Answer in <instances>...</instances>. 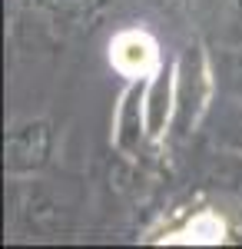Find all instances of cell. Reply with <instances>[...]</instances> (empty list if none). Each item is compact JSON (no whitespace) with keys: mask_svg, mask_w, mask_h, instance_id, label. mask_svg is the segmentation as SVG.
Listing matches in <instances>:
<instances>
[{"mask_svg":"<svg viewBox=\"0 0 242 249\" xmlns=\"http://www.w3.org/2000/svg\"><path fill=\"white\" fill-rule=\"evenodd\" d=\"M176 120V63H159L146 80V136L159 143Z\"/></svg>","mask_w":242,"mask_h":249,"instance_id":"cell-3","label":"cell"},{"mask_svg":"<svg viewBox=\"0 0 242 249\" xmlns=\"http://www.w3.org/2000/svg\"><path fill=\"white\" fill-rule=\"evenodd\" d=\"M212 67L209 57L199 43L186 47L179 60H176V120H173V130L179 136H189L199 123H203L206 110L212 103Z\"/></svg>","mask_w":242,"mask_h":249,"instance_id":"cell-1","label":"cell"},{"mask_svg":"<svg viewBox=\"0 0 242 249\" xmlns=\"http://www.w3.org/2000/svg\"><path fill=\"white\" fill-rule=\"evenodd\" d=\"M146 80L139 77L126 87V93L120 96V107H116V120H113V143L120 153H139L143 143H149L146 136Z\"/></svg>","mask_w":242,"mask_h":249,"instance_id":"cell-2","label":"cell"},{"mask_svg":"<svg viewBox=\"0 0 242 249\" xmlns=\"http://www.w3.org/2000/svg\"><path fill=\"white\" fill-rule=\"evenodd\" d=\"M50 123L47 120H27L7 133V170L10 173H34L50 156Z\"/></svg>","mask_w":242,"mask_h":249,"instance_id":"cell-4","label":"cell"},{"mask_svg":"<svg viewBox=\"0 0 242 249\" xmlns=\"http://www.w3.org/2000/svg\"><path fill=\"white\" fill-rule=\"evenodd\" d=\"M219 143L225 150L242 153V100H236L219 120Z\"/></svg>","mask_w":242,"mask_h":249,"instance_id":"cell-6","label":"cell"},{"mask_svg":"<svg viewBox=\"0 0 242 249\" xmlns=\"http://www.w3.org/2000/svg\"><path fill=\"white\" fill-rule=\"evenodd\" d=\"M110 60H113V67H116L123 77H130V80L149 77V73L163 63L153 37L143 34V30H123L120 37H113Z\"/></svg>","mask_w":242,"mask_h":249,"instance_id":"cell-5","label":"cell"},{"mask_svg":"<svg viewBox=\"0 0 242 249\" xmlns=\"http://www.w3.org/2000/svg\"><path fill=\"white\" fill-rule=\"evenodd\" d=\"M219 73H223V87L229 93L242 100V50H229L219 60Z\"/></svg>","mask_w":242,"mask_h":249,"instance_id":"cell-7","label":"cell"}]
</instances>
